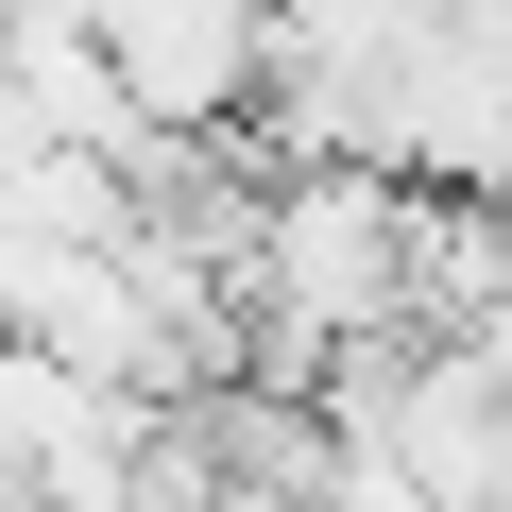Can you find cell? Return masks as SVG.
Returning <instances> with one entry per match:
<instances>
[{
  "instance_id": "1",
  "label": "cell",
  "mask_w": 512,
  "mask_h": 512,
  "mask_svg": "<svg viewBox=\"0 0 512 512\" xmlns=\"http://www.w3.org/2000/svg\"><path fill=\"white\" fill-rule=\"evenodd\" d=\"M103 69L137 86L154 137H256L291 69V0H103Z\"/></svg>"
}]
</instances>
